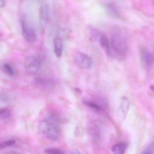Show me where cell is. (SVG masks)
Listing matches in <instances>:
<instances>
[{
  "mask_svg": "<svg viewBox=\"0 0 154 154\" xmlns=\"http://www.w3.org/2000/svg\"><path fill=\"white\" fill-rule=\"evenodd\" d=\"M54 51L55 55L57 58L62 56L63 52V44L62 39L60 37H56L53 39Z\"/></svg>",
  "mask_w": 154,
  "mask_h": 154,
  "instance_id": "7c38bea8",
  "label": "cell"
},
{
  "mask_svg": "<svg viewBox=\"0 0 154 154\" xmlns=\"http://www.w3.org/2000/svg\"><path fill=\"white\" fill-rule=\"evenodd\" d=\"M21 25L23 36L25 40L29 43L35 42L37 40L36 32L26 18H23Z\"/></svg>",
  "mask_w": 154,
  "mask_h": 154,
  "instance_id": "3957f363",
  "label": "cell"
},
{
  "mask_svg": "<svg viewBox=\"0 0 154 154\" xmlns=\"http://www.w3.org/2000/svg\"><path fill=\"white\" fill-rule=\"evenodd\" d=\"M104 8L108 14L115 18H121V15L116 5L111 2H106L104 4Z\"/></svg>",
  "mask_w": 154,
  "mask_h": 154,
  "instance_id": "30bf717a",
  "label": "cell"
},
{
  "mask_svg": "<svg viewBox=\"0 0 154 154\" xmlns=\"http://www.w3.org/2000/svg\"><path fill=\"white\" fill-rule=\"evenodd\" d=\"M40 65L41 60L38 57L34 56H29L25 59L24 68L28 74L34 75L38 73Z\"/></svg>",
  "mask_w": 154,
  "mask_h": 154,
  "instance_id": "277c9868",
  "label": "cell"
},
{
  "mask_svg": "<svg viewBox=\"0 0 154 154\" xmlns=\"http://www.w3.org/2000/svg\"><path fill=\"white\" fill-rule=\"evenodd\" d=\"M46 154H65L61 150L56 148H48L44 151Z\"/></svg>",
  "mask_w": 154,
  "mask_h": 154,
  "instance_id": "e0dca14e",
  "label": "cell"
},
{
  "mask_svg": "<svg viewBox=\"0 0 154 154\" xmlns=\"http://www.w3.org/2000/svg\"><path fill=\"white\" fill-rule=\"evenodd\" d=\"M5 2L3 0H0V8L3 7L5 5Z\"/></svg>",
  "mask_w": 154,
  "mask_h": 154,
  "instance_id": "ffe728a7",
  "label": "cell"
},
{
  "mask_svg": "<svg viewBox=\"0 0 154 154\" xmlns=\"http://www.w3.org/2000/svg\"><path fill=\"white\" fill-rule=\"evenodd\" d=\"M5 154H22L20 153L17 152H13V151H11V152H7Z\"/></svg>",
  "mask_w": 154,
  "mask_h": 154,
  "instance_id": "44dd1931",
  "label": "cell"
},
{
  "mask_svg": "<svg viewBox=\"0 0 154 154\" xmlns=\"http://www.w3.org/2000/svg\"><path fill=\"white\" fill-rule=\"evenodd\" d=\"M36 86L47 91H51L54 89L55 82L51 79L43 77H37L34 79Z\"/></svg>",
  "mask_w": 154,
  "mask_h": 154,
  "instance_id": "52a82bcc",
  "label": "cell"
},
{
  "mask_svg": "<svg viewBox=\"0 0 154 154\" xmlns=\"http://www.w3.org/2000/svg\"><path fill=\"white\" fill-rule=\"evenodd\" d=\"M130 107V101L126 97H123L121 99L118 110V115L119 118L123 120L126 116Z\"/></svg>",
  "mask_w": 154,
  "mask_h": 154,
  "instance_id": "ba28073f",
  "label": "cell"
},
{
  "mask_svg": "<svg viewBox=\"0 0 154 154\" xmlns=\"http://www.w3.org/2000/svg\"><path fill=\"white\" fill-rule=\"evenodd\" d=\"M40 134L52 140H57L60 135L59 128L57 123L48 120L41 121L38 126Z\"/></svg>",
  "mask_w": 154,
  "mask_h": 154,
  "instance_id": "7a4b0ae2",
  "label": "cell"
},
{
  "mask_svg": "<svg viewBox=\"0 0 154 154\" xmlns=\"http://www.w3.org/2000/svg\"><path fill=\"white\" fill-rule=\"evenodd\" d=\"M74 59L77 66L82 69H89L92 66V60L91 57L83 52H77Z\"/></svg>",
  "mask_w": 154,
  "mask_h": 154,
  "instance_id": "5b68a950",
  "label": "cell"
},
{
  "mask_svg": "<svg viewBox=\"0 0 154 154\" xmlns=\"http://www.w3.org/2000/svg\"><path fill=\"white\" fill-rule=\"evenodd\" d=\"M110 57L118 60H123L126 57L128 47L126 39L121 32L113 33L110 40Z\"/></svg>",
  "mask_w": 154,
  "mask_h": 154,
  "instance_id": "6da1fadb",
  "label": "cell"
},
{
  "mask_svg": "<svg viewBox=\"0 0 154 154\" xmlns=\"http://www.w3.org/2000/svg\"><path fill=\"white\" fill-rule=\"evenodd\" d=\"M70 154H82L79 151H77V150H75V151H72L71 152V153Z\"/></svg>",
  "mask_w": 154,
  "mask_h": 154,
  "instance_id": "7402d4cb",
  "label": "cell"
},
{
  "mask_svg": "<svg viewBox=\"0 0 154 154\" xmlns=\"http://www.w3.org/2000/svg\"><path fill=\"white\" fill-rule=\"evenodd\" d=\"M127 147V144L119 143L113 146L111 150L114 154H124L126 150Z\"/></svg>",
  "mask_w": 154,
  "mask_h": 154,
  "instance_id": "4fadbf2b",
  "label": "cell"
},
{
  "mask_svg": "<svg viewBox=\"0 0 154 154\" xmlns=\"http://www.w3.org/2000/svg\"><path fill=\"white\" fill-rule=\"evenodd\" d=\"M3 68L5 72L8 75L10 76H14V70L10 64L5 63L3 65Z\"/></svg>",
  "mask_w": 154,
  "mask_h": 154,
  "instance_id": "9a60e30c",
  "label": "cell"
},
{
  "mask_svg": "<svg viewBox=\"0 0 154 154\" xmlns=\"http://www.w3.org/2000/svg\"><path fill=\"white\" fill-rule=\"evenodd\" d=\"M154 152V144L151 143L147 146L141 154H153Z\"/></svg>",
  "mask_w": 154,
  "mask_h": 154,
  "instance_id": "2e32d148",
  "label": "cell"
},
{
  "mask_svg": "<svg viewBox=\"0 0 154 154\" xmlns=\"http://www.w3.org/2000/svg\"><path fill=\"white\" fill-rule=\"evenodd\" d=\"M10 111L6 108H0V117H8L10 116Z\"/></svg>",
  "mask_w": 154,
  "mask_h": 154,
  "instance_id": "ac0fdd59",
  "label": "cell"
},
{
  "mask_svg": "<svg viewBox=\"0 0 154 154\" xmlns=\"http://www.w3.org/2000/svg\"><path fill=\"white\" fill-rule=\"evenodd\" d=\"M140 60L145 68H151L154 65V53L147 48L143 47L140 50Z\"/></svg>",
  "mask_w": 154,
  "mask_h": 154,
  "instance_id": "8992f818",
  "label": "cell"
},
{
  "mask_svg": "<svg viewBox=\"0 0 154 154\" xmlns=\"http://www.w3.org/2000/svg\"><path fill=\"white\" fill-rule=\"evenodd\" d=\"M4 148L5 146H4L3 144H0V150H2V149H3Z\"/></svg>",
  "mask_w": 154,
  "mask_h": 154,
  "instance_id": "cb8c5ba5",
  "label": "cell"
},
{
  "mask_svg": "<svg viewBox=\"0 0 154 154\" xmlns=\"http://www.w3.org/2000/svg\"><path fill=\"white\" fill-rule=\"evenodd\" d=\"M83 103L86 106L89 108H90L94 110V111L98 112H100L103 111V108L102 107V106L99 104H97L94 101L84 100L83 101Z\"/></svg>",
  "mask_w": 154,
  "mask_h": 154,
  "instance_id": "5bb4252c",
  "label": "cell"
},
{
  "mask_svg": "<svg viewBox=\"0 0 154 154\" xmlns=\"http://www.w3.org/2000/svg\"><path fill=\"white\" fill-rule=\"evenodd\" d=\"M99 41L101 48L107 56L110 57V40L108 38L105 34L101 33L99 38Z\"/></svg>",
  "mask_w": 154,
  "mask_h": 154,
  "instance_id": "8fae6325",
  "label": "cell"
},
{
  "mask_svg": "<svg viewBox=\"0 0 154 154\" xmlns=\"http://www.w3.org/2000/svg\"><path fill=\"white\" fill-rule=\"evenodd\" d=\"M150 89L154 93V86H151L150 87Z\"/></svg>",
  "mask_w": 154,
  "mask_h": 154,
  "instance_id": "603a6c76",
  "label": "cell"
},
{
  "mask_svg": "<svg viewBox=\"0 0 154 154\" xmlns=\"http://www.w3.org/2000/svg\"><path fill=\"white\" fill-rule=\"evenodd\" d=\"M15 143V141L14 140H9V141H5L3 143V145L5 147L6 146H11Z\"/></svg>",
  "mask_w": 154,
  "mask_h": 154,
  "instance_id": "d6986e66",
  "label": "cell"
},
{
  "mask_svg": "<svg viewBox=\"0 0 154 154\" xmlns=\"http://www.w3.org/2000/svg\"><path fill=\"white\" fill-rule=\"evenodd\" d=\"M39 17L42 22L44 24L47 23L49 20V8L46 3H42L40 6Z\"/></svg>",
  "mask_w": 154,
  "mask_h": 154,
  "instance_id": "9c48e42d",
  "label": "cell"
}]
</instances>
